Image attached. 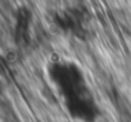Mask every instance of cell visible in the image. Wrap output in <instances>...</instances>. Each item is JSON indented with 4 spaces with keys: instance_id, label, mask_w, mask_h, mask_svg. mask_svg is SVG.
Masks as SVG:
<instances>
[{
    "instance_id": "1",
    "label": "cell",
    "mask_w": 131,
    "mask_h": 122,
    "mask_svg": "<svg viewBox=\"0 0 131 122\" xmlns=\"http://www.w3.org/2000/svg\"><path fill=\"white\" fill-rule=\"evenodd\" d=\"M46 76L62 100L90 90L81 67L71 60H54L46 68Z\"/></svg>"
},
{
    "instance_id": "3",
    "label": "cell",
    "mask_w": 131,
    "mask_h": 122,
    "mask_svg": "<svg viewBox=\"0 0 131 122\" xmlns=\"http://www.w3.org/2000/svg\"><path fill=\"white\" fill-rule=\"evenodd\" d=\"M57 25L66 32H70L71 35L85 39L88 35V18L86 12L81 8H68L55 16Z\"/></svg>"
},
{
    "instance_id": "2",
    "label": "cell",
    "mask_w": 131,
    "mask_h": 122,
    "mask_svg": "<svg viewBox=\"0 0 131 122\" xmlns=\"http://www.w3.org/2000/svg\"><path fill=\"white\" fill-rule=\"evenodd\" d=\"M63 107L76 122H96L102 117V109L91 90L63 100Z\"/></svg>"
}]
</instances>
